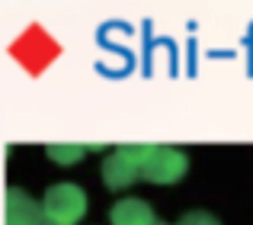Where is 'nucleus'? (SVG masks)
Masks as SVG:
<instances>
[{
  "label": "nucleus",
  "mask_w": 253,
  "mask_h": 225,
  "mask_svg": "<svg viewBox=\"0 0 253 225\" xmlns=\"http://www.w3.org/2000/svg\"><path fill=\"white\" fill-rule=\"evenodd\" d=\"M39 225H61V222H51L48 216H42V222H39Z\"/></svg>",
  "instance_id": "8"
},
{
  "label": "nucleus",
  "mask_w": 253,
  "mask_h": 225,
  "mask_svg": "<svg viewBox=\"0 0 253 225\" xmlns=\"http://www.w3.org/2000/svg\"><path fill=\"white\" fill-rule=\"evenodd\" d=\"M42 216H45L42 203H36L26 190H19V187L6 190V213H3L6 225H39Z\"/></svg>",
  "instance_id": "4"
},
{
  "label": "nucleus",
  "mask_w": 253,
  "mask_h": 225,
  "mask_svg": "<svg viewBox=\"0 0 253 225\" xmlns=\"http://www.w3.org/2000/svg\"><path fill=\"white\" fill-rule=\"evenodd\" d=\"M157 225H167V222H157Z\"/></svg>",
  "instance_id": "9"
},
{
  "label": "nucleus",
  "mask_w": 253,
  "mask_h": 225,
  "mask_svg": "<svg viewBox=\"0 0 253 225\" xmlns=\"http://www.w3.org/2000/svg\"><path fill=\"white\" fill-rule=\"evenodd\" d=\"M186 170H189L186 151L170 148V145H151L148 158H144V164H141V177L148 183H157V187H167V183L183 180Z\"/></svg>",
  "instance_id": "2"
},
{
  "label": "nucleus",
  "mask_w": 253,
  "mask_h": 225,
  "mask_svg": "<svg viewBox=\"0 0 253 225\" xmlns=\"http://www.w3.org/2000/svg\"><path fill=\"white\" fill-rule=\"evenodd\" d=\"M179 225H221V222L211 213H186L183 219H179Z\"/></svg>",
  "instance_id": "7"
},
{
  "label": "nucleus",
  "mask_w": 253,
  "mask_h": 225,
  "mask_svg": "<svg viewBox=\"0 0 253 225\" xmlns=\"http://www.w3.org/2000/svg\"><path fill=\"white\" fill-rule=\"evenodd\" d=\"M86 193L77 183H55V187L45 190L42 196V209L51 222H61V225H77L86 216Z\"/></svg>",
  "instance_id": "1"
},
{
  "label": "nucleus",
  "mask_w": 253,
  "mask_h": 225,
  "mask_svg": "<svg viewBox=\"0 0 253 225\" xmlns=\"http://www.w3.org/2000/svg\"><path fill=\"white\" fill-rule=\"evenodd\" d=\"M109 222H112V225H157L151 203H148V200H141V196H128V200H119L116 206L109 209Z\"/></svg>",
  "instance_id": "5"
},
{
  "label": "nucleus",
  "mask_w": 253,
  "mask_h": 225,
  "mask_svg": "<svg viewBox=\"0 0 253 225\" xmlns=\"http://www.w3.org/2000/svg\"><path fill=\"white\" fill-rule=\"evenodd\" d=\"M86 151H90L86 145H48V148H45V155H48L55 164H61V168H71V164L81 161Z\"/></svg>",
  "instance_id": "6"
},
{
  "label": "nucleus",
  "mask_w": 253,
  "mask_h": 225,
  "mask_svg": "<svg viewBox=\"0 0 253 225\" xmlns=\"http://www.w3.org/2000/svg\"><path fill=\"white\" fill-rule=\"evenodd\" d=\"M151 145H122L103 161V183L109 190H125L141 177V164Z\"/></svg>",
  "instance_id": "3"
}]
</instances>
